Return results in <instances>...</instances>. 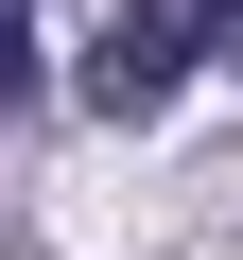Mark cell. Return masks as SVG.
Masks as SVG:
<instances>
[{"label":"cell","instance_id":"cell-1","mask_svg":"<svg viewBox=\"0 0 243 260\" xmlns=\"http://www.w3.org/2000/svg\"><path fill=\"white\" fill-rule=\"evenodd\" d=\"M226 18H243V0H122L104 52H87V104H104V121H157V104L226 52Z\"/></svg>","mask_w":243,"mask_h":260},{"label":"cell","instance_id":"cell-2","mask_svg":"<svg viewBox=\"0 0 243 260\" xmlns=\"http://www.w3.org/2000/svg\"><path fill=\"white\" fill-rule=\"evenodd\" d=\"M226 70H243V18H226Z\"/></svg>","mask_w":243,"mask_h":260}]
</instances>
